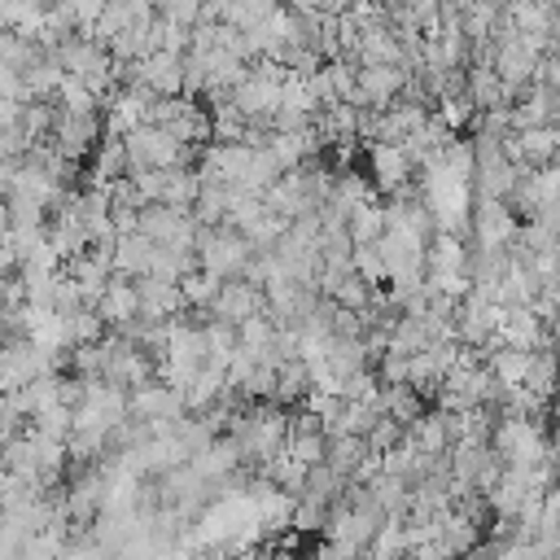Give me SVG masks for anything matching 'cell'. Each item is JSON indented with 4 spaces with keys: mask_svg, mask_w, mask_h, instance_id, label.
Listing matches in <instances>:
<instances>
[{
    "mask_svg": "<svg viewBox=\"0 0 560 560\" xmlns=\"http://www.w3.org/2000/svg\"><path fill=\"white\" fill-rule=\"evenodd\" d=\"M92 311L105 319V328H127L136 315H140V289H136V280L131 276H109L105 280V289H101V298L92 302Z\"/></svg>",
    "mask_w": 560,
    "mask_h": 560,
    "instance_id": "1",
    "label": "cell"
},
{
    "mask_svg": "<svg viewBox=\"0 0 560 560\" xmlns=\"http://www.w3.org/2000/svg\"><path fill=\"white\" fill-rule=\"evenodd\" d=\"M372 175H376V188H385V192H402V188L411 184V175H416V162L407 158L402 144H394V140H376V144H372Z\"/></svg>",
    "mask_w": 560,
    "mask_h": 560,
    "instance_id": "2",
    "label": "cell"
},
{
    "mask_svg": "<svg viewBox=\"0 0 560 560\" xmlns=\"http://www.w3.org/2000/svg\"><path fill=\"white\" fill-rule=\"evenodd\" d=\"M179 293H184V306L188 311H210V302H214V293H219V276H210L206 267H192V271H184L179 280Z\"/></svg>",
    "mask_w": 560,
    "mask_h": 560,
    "instance_id": "3",
    "label": "cell"
}]
</instances>
